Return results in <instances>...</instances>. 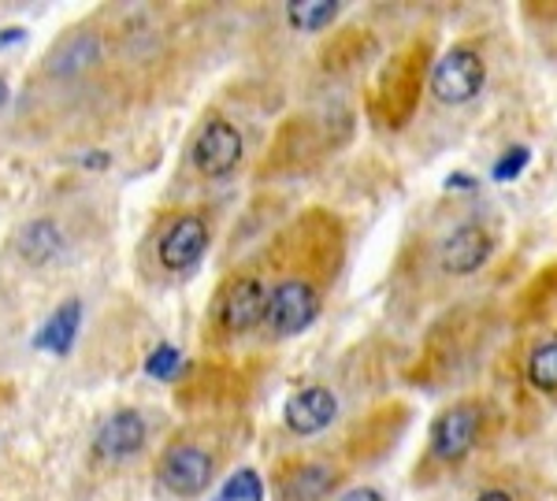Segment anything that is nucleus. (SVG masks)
Here are the masks:
<instances>
[{"instance_id": "nucleus-13", "label": "nucleus", "mask_w": 557, "mask_h": 501, "mask_svg": "<svg viewBox=\"0 0 557 501\" xmlns=\"http://www.w3.org/2000/svg\"><path fill=\"white\" fill-rule=\"evenodd\" d=\"M428 60V49H409L398 64H391V71L383 75L380 89H375V109H391L386 120L401 123L412 112V101H417V83H420V64Z\"/></svg>"}, {"instance_id": "nucleus-12", "label": "nucleus", "mask_w": 557, "mask_h": 501, "mask_svg": "<svg viewBox=\"0 0 557 501\" xmlns=\"http://www.w3.org/2000/svg\"><path fill=\"white\" fill-rule=\"evenodd\" d=\"M494 253V235L483 223H457L450 235L435 246V264L450 279H469L491 261Z\"/></svg>"}, {"instance_id": "nucleus-3", "label": "nucleus", "mask_w": 557, "mask_h": 501, "mask_svg": "<svg viewBox=\"0 0 557 501\" xmlns=\"http://www.w3.org/2000/svg\"><path fill=\"white\" fill-rule=\"evenodd\" d=\"M264 312H268V272L264 261L253 256L235 272H227L220 279V286L212 290L209 312H205V346H231L242 338L257 335L264 327Z\"/></svg>"}, {"instance_id": "nucleus-20", "label": "nucleus", "mask_w": 557, "mask_h": 501, "mask_svg": "<svg viewBox=\"0 0 557 501\" xmlns=\"http://www.w3.org/2000/svg\"><path fill=\"white\" fill-rule=\"evenodd\" d=\"M528 160H532V149H528V146L509 149V153L502 156L498 164H494V178H498V183H509V178H517L520 172H524Z\"/></svg>"}, {"instance_id": "nucleus-14", "label": "nucleus", "mask_w": 557, "mask_h": 501, "mask_svg": "<svg viewBox=\"0 0 557 501\" xmlns=\"http://www.w3.org/2000/svg\"><path fill=\"white\" fill-rule=\"evenodd\" d=\"M12 249H15V256H20L23 264L45 267V264H52L67 249L64 227H60L57 220H49V216H38V220L23 223V227L15 230Z\"/></svg>"}, {"instance_id": "nucleus-16", "label": "nucleus", "mask_w": 557, "mask_h": 501, "mask_svg": "<svg viewBox=\"0 0 557 501\" xmlns=\"http://www.w3.org/2000/svg\"><path fill=\"white\" fill-rule=\"evenodd\" d=\"M524 379L535 393H557V338H543L532 346L524 361Z\"/></svg>"}, {"instance_id": "nucleus-9", "label": "nucleus", "mask_w": 557, "mask_h": 501, "mask_svg": "<svg viewBox=\"0 0 557 501\" xmlns=\"http://www.w3.org/2000/svg\"><path fill=\"white\" fill-rule=\"evenodd\" d=\"M343 464L331 458H283L272 468L275 501H331L343 483Z\"/></svg>"}, {"instance_id": "nucleus-23", "label": "nucleus", "mask_w": 557, "mask_h": 501, "mask_svg": "<svg viewBox=\"0 0 557 501\" xmlns=\"http://www.w3.org/2000/svg\"><path fill=\"white\" fill-rule=\"evenodd\" d=\"M8 97H12V89H8V78H4V75H0V112H4Z\"/></svg>"}, {"instance_id": "nucleus-18", "label": "nucleus", "mask_w": 557, "mask_h": 501, "mask_svg": "<svg viewBox=\"0 0 557 501\" xmlns=\"http://www.w3.org/2000/svg\"><path fill=\"white\" fill-rule=\"evenodd\" d=\"M212 501H264V483L253 468H242L227 483H220V494Z\"/></svg>"}, {"instance_id": "nucleus-22", "label": "nucleus", "mask_w": 557, "mask_h": 501, "mask_svg": "<svg viewBox=\"0 0 557 501\" xmlns=\"http://www.w3.org/2000/svg\"><path fill=\"white\" fill-rule=\"evenodd\" d=\"M472 501H517V494H513V490H506V487H483Z\"/></svg>"}, {"instance_id": "nucleus-15", "label": "nucleus", "mask_w": 557, "mask_h": 501, "mask_svg": "<svg viewBox=\"0 0 557 501\" xmlns=\"http://www.w3.org/2000/svg\"><path fill=\"white\" fill-rule=\"evenodd\" d=\"M78 324H83V301L71 298L52 312L49 320H45V327L38 330V338H34V349L52 353V356H67L71 346H75Z\"/></svg>"}, {"instance_id": "nucleus-17", "label": "nucleus", "mask_w": 557, "mask_h": 501, "mask_svg": "<svg viewBox=\"0 0 557 501\" xmlns=\"http://www.w3.org/2000/svg\"><path fill=\"white\" fill-rule=\"evenodd\" d=\"M338 8L343 4H335V0H294V4H286V20L294 30L317 34L338 20Z\"/></svg>"}, {"instance_id": "nucleus-10", "label": "nucleus", "mask_w": 557, "mask_h": 501, "mask_svg": "<svg viewBox=\"0 0 557 501\" xmlns=\"http://www.w3.org/2000/svg\"><path fill=\"white\" fill-rule=\"evenodd\" d=\"M149 446V416L141 409H115L94 431V461L97 464H127Z\"/></svg>"}, {"instance_id": "nucleus-4", "label": "nucleus", "mask_w": 557, "mask_h": 501, "mask_svg": "<svg viewBox=\"0 0 557 501\" xmlns=\"http://www.w3.org/2000/svg\"><path fill=\"white\" fill-rule=\"evenodd\" d=\"M212 249V212L194 209L164 212L146 238V279H190Z\"/></svg>"}, {"instance_id": "nucleus-8", "label": "nucleus", "mask_w": 557, "mask_h": 501, "mask_svg": "<svg viewBox=\"0 0 557 501\" xmlns=\"http://www.w3.org/2000/svg\"><path fill=\"white\" fill-rule=\"evenodd\" d=\"M483 86H487V60L475 45H454L431 64L428 93L443 109H465L483 93Z\"/></svg>"}, {"instance_id": "nucleus-6", "label": "nucleus", "mask_w": 557, "mask_h": 501, "mask_svg": "<svg viewBox=\"0 0 557 501\" xmlns=\"http://www.w3.org/2000/svg\"><path fill=\"white\" fill-rule=\"evenodd\" d=\"M483 427H487V405L480 398H461L446 405L431 419L428 431V468L431 472H454L472 458L480 446Z\"/></svg>"}, {"instance_id": "nucleus-7", "label": "nucleus", "mask_w": 557, "mask_h": 501, "mask_svg": "<svg viewBox=\"0 0 557 501\" xmlns=\"http://www.w3.org/2000/svg\"><path fill=\"white\" fill-rule=\"evenodd\" d=\"M246 160V134L227 115H209L186 146V164L201 183H223Z\"/></svg>"}, {"instance_id": "nucleus-1", "label": "nucleus", "mask_w": 557, "mask_h": 501, "mask_svg": "<svg viewBox=\"0 0 557 501\" xmlns=\"http://www.w3.org/2000/svg\"><path fill=\"white\" fill-rule=\"evenodd\" d=\"M268 272L264 335L272 342L305 335L323 312L327 286L343 264V227L327 212H305L260 256Z\"/></svg>"}, {"instance_id": "nucleus-11", "label": "nucleus", "mask_w": 557, "mask_h": 501, "mask_svg": "<svg viewBox=\"0 0 557 501\" xmlns=\"http://www.w3.org/2000/svg\"><path fill=\"white\" fill-rule=\"evenodd\" d=\"M338 409H343V401H338L335 387H327V383H305V387H298L283 401V427L298 438H317L327 427H335Z\"/></svg>"}, {"instance_id": "nucleus-19", "label": "nucleus", "mask_w": 557, "mask_h": 501, "mask_svg": "<svg viewBox=\"0 0 557 501\" xmlns=\"http://www.w3.org/2000/svg\"><path fill=\"white\" fill-rule=\"evenodd\" d=\"M149 372L157 375V379H175V375L186 372V364H183V356H178V349L160 346L157 353L149 356Z\"/></svg>"}, {"instance_id": "nucleus-5", "label": "nucleus", "mask_w": 557, "mask_h": 501, "mask_svg": "<svg viewBox=\"0 0 557 501\" xmlns=\"http://www.w3.org/2000/svg\"><path fill=\"white\" fill-rule=\"evenodd\" d=\"M104 30L94 23H78L71 26V30L60 34L57 41H52V49L45 52L41 60V86H52V89H83L89 78H97V67L104 64Z\"/></svg>"}, {"instance_id": "nucleus-21", "label": "nucleus", "mask_w": 557, "mask_h": 501, "mask_svg": "<svg viewBox=\"0 0 557 501\" xmlns=\"http://www.w3.org/2000/svg\"><path fill=\"white\" fill-rule=\"evenodd\" d=\"M335 501H386V494L380 487H372V483H361V487H349L343 490Z\"/></svg>"}, {"instance_id": "nucleus-2", "label": "nucleus", "mask_w": 557, "mask_h": 501, "mask_svg": "<svg viewBox=\"0 0 557 501\" xmlns=\"http://www.w3.org/2000/svg\"><path fill=\"white\" fill-rule=\"evenodd\" d=\"M242 442L238 419H201L186 424L168 438L157 458V483L164 494L178 501H194L220 483L227 461Z\"/></svg>"}]
</instances>
